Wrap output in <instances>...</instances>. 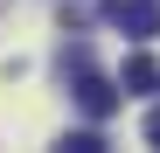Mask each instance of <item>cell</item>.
Returning a JSON list of instances; mask_svg holds the SVG:
<instances>
[{
    "label": "cell",
    "mask_w": 160,
    "mask_h": 153,
    "mask_svg": "<svg viewBox=\"0 0 160 153\" xmlns=\"http://www.w3.org/2000/svg\"><path fill=\"white\" fill-rule=\"evenodd\" d=\"M70 97H77V111H84V118H98V125H104V118L118 111V97H125V91L112 84V76L84 70V76H70Z\"/></svg>",
    "instance_id": "6da1fadb"
},
{
    "label": "cell",
    "mask_w": 160,
    "mask_h": 153,
    "mask_svg": "<svg viewBox=\"0 0 160 153\" xmlns=\"http://www.w3.org/2000/svg\"><path fill=\"white\" fill-rule=\"evenodd\" d=\"M104 14H112V28L132 35V42H153L160 35V7H153V0H112Z\"/></svg>",
    "instance_id": "7a4b0ae2"
},
{
    "label": "cell",
    "mask_w": 160,
    "mask_h": 153,
    "mask_svg": "<svg viewBox=\"0 0 160 153\" xmlns=\"http://www.w3.org/2000/svg\"><path fill=\"white\" fill-rule=\"evenodd\" d=\"M118 91H125V97H153V91H160V63L146 56V49H139V56H125V70H118Z\"/></svg>",
    "instance_id": "3957f363"
},
{
    "label": "cell",
    "mask_w": 160,
    "mask_h": 153,
    "mask_svg": "<svg viewBox=\"0 0 160 153\" xmlns=\"http://www.w3.org/2000/svg\"><path fill=\"white\" fill-rule=\"evenodd\" d=\"M56 70H63V84H70V76H84V70H91V42H84V35H77V42H63Z\"/></svg>",
    "instance_id": "277c9868"
},
{
    "label": "cell",
    "mask_w": 160,
    "mask_h": 153,
    "mask_svg": "<svg viewBox=\"0 0 160 153\" xmlns=\"http://www.w3.org/2000/svg\"><path fill=\"white\" fill-rule=\"evenodd\" d=\"M63 153H104V132H98V118L84 125V132H63Z\"/></svg>",
    "instance_id": "5b68a950"
},
{
    "label": "cell",
    "mask_w": 160,
    "mask_h": 153,
    "mask_svg": "<svg viewBox=\"0 0 160 153\" xmlns=\"http://www.w3.org/2000/svg\"><path fill=\"white\" fill-rule=\"evenodd\" d=\"M139 132H146V146H160V105L146 111V125H139Z\"/></svg>",
    "instance_id": "8992f818"
}]
</instances>
